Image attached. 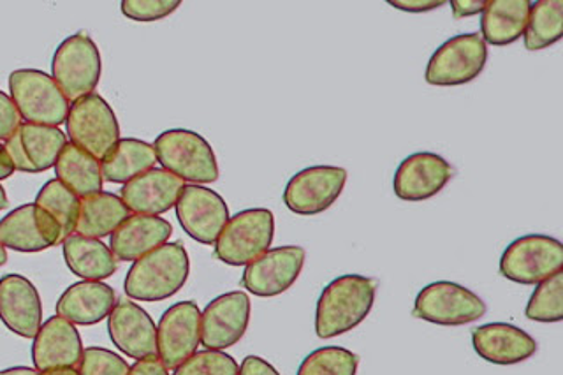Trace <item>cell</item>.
<instances>
[{
    "label": "cell",
    "mask_w": 563,
    "mask_h": 375,
    "mask_svg": "<svg viewBox=\"0 0 563 375\" xmlns=\"http://www.w3.org/2000/svg\"><path fill=\"white\" fill-rule=\"evenodd\" d=\"M377 280L363 275H342L324 287L316 310L319 339L343 335L368 318L374 309Z\"/></svg>",
    "instance_id": "cell-1"
},
{
    "label": "cell",
    "mask_w": 563,
    "mask_h": 375,
    "mask_svg": "<svg viewBox=\"0 0 563 375\" xmlns=\"http://www.w3.org/2000/svg\"><path fill=\"white\" fill-rule=\"evenodd\" d=\"M189 254L184 243H164L134 261L123 287L134 300L163 301L180 291L189 278Z\"/></svg>",
    "instance_id": "cell-2"
},
{
    "label": "cell",
    "mask_w": 563,
    "mask_h": 375,
    "mask_svg": "<svg viewBox=\"0 0 563 375\" xmlns=\"http://www.w3.org/2000/svg\"><path fill=\"white\" fill-rule=\"evenodd\" d=\"M155 155L163 169L184 181L213 184L219 164L210 143L189 129H169L155 140Z\"/></svg>",
    "instance_id": "cell-3"
},
{
    "label": "cell",
    "mask_w": 563,
    "mask_h": 375,
    "mask_svg": "<svg viewBox=\"0 0 563 375\" xmlns=\"http://www.w3.org/2000/svg\"><path fill=\"white\" fill-rule=\"evenodd\" d=\"M275 217L268 208H251L229 219L216 242V257L229 266H246L272 247Z\"/></svg>",
    "instance_id": "cell-4"
},
{
    "label": "cell",
    "mask_w": 563,
    "mask_h": 375,
    "mask_svg": "<svg viewBox=\"0 0 563 375\" xmlns=\"http://www.w3.org/2000/svg\"><path fill=\"white\" fill-rule=\"evenodd\" d=\"M9 92L29 124L57 128L69 115V101L52 76L37 69H18L9 76Z\"/></svg>",
    "instance_id": "cell-5"
},
{
    "label": "cell",
    "mask_w": 563,
    "mask_h": 375,
    "mask_svg": "<svg viewBox=\"0 0 563 375\" xmlns=\"http://www.w3.org/2000/svg\"><path fill=\"white\" fill-rule=\"evenodd\" d=\"M563 268V245L548 234H527L504 251L500 274L516 284L536 286Z\"/></svg>",
    "instance_id": "cell-6"
},
{
    "label": "cell",
    "mask_w": 563,
    "mask_h": 375,
    "mask_svg": "<svg viewBox=\"0 0 563 375\" xmlns=\"http://www.w3.org/2000/svg\"><path fill=\"white\" fill-rule=\"evenodd\" d=\"M101 54L87 34H75L60 43L53 55V80L67 101L90 96L101 80Z\"/></svg>",
    "instance_id": "cell-7"
},
{
    "label": "cell",
    "mask_w": 563,
    "mask_h": 375,
    "mask_svg": "<svg viewBox=\"0 0 563 375\" xmlns=\"http://www.w3.org/2000/svg\"><path fill=\"white\" fill-rule=\"evenodd\" d=\"M66 125L70 143L99 161L104 159L120 140L119 120L99 93L73 102Z\"/></svg>",
    "instance_id": "cell-8"
},
{
    "label": "cell",
    "mask_w": 563,
    "mask_h": 375,
    "mask_svg": "<svg viewBox=\"0 0 563 375\" xmlns=\"http://www.w3.org/2000/svg\"><path fill=\"white\" fill-rule=\"evenodd\" d=\"M488 63V46L479 32L460 34L445 41L444 45L431 55L427 66L428 84L435 87H456L471 84Z\"/></svg>",
    "instance_id": "cell-9"
},
{
    "label": "cell",
    "mask_w": 563,
    "mask_h": 375,
    "mask_svg": "<svg viewBox=\"0 0 563 375\" xmlns=\"http://www.w3.org/2000/svg\"><path fill=\"white\" fill-rule=\"evenodd\" d=\"M486 310V304L471 289L440 280L419 293L413 304V318L440 327H462L484 318Z\"/></svg>",
    "instance_id": "cell-10"
},
{
    "label": "cell",
    "mask_w": 563,
    "mask_h": 375,
    "mask_svg": "<svg viewBox=\"0 0 563 375\" xmlns=\"http://www.w3.org/2000/svg\"><path fill=\"white\" fill-rule=\"evenodd\" d=\"M201 344V310L196 301H180L163 313L157 328V356L175 371L198 353Z\"/></svg>",
    "instance_id": "cell-11"
},
{
    "label": "cell",
    "mask_w": 563,
    "mask_h": 375,
    "mask_svg": "<svg viewBox=\"0 0 563 375\" xmlns=\"http://www.w3.org/2000/svg\"><path fill=\"white\" fill-rule=\"evenodd\" d=\"M347 184V169L340 166H312L296 173L284 190V203L298 216H317L340 198Z\"/></svg>",
    "instance_id": "cell-12"
},
{
    "label": "cell",
    "mask_w": 563,
    "mask_h": 375,
    "mask_svg": "<svg viewBox=\"0 0 563 375\" xmlns=\"http://www.w3.org/2000/svg\"><path fill=\"white\" fill-rule=\"evenodd\" d=\"M176 217L185 233L202 245H213L231 219L224 198L202 186L184 187Z\"/></svg>",
    "instance_id": "cell-13"
},
{
    "label": "cell",
    "mask_w": 563,
    "mask_h": 375,
    "mask_svg": "<svg viewBox=\"0 0 563 375\" xmlns=\"http://www.w3.org/2000/svg\"><path fill=\"white\" fill-rule=\"evenodd\" d=\"M305 249L295 245L264 252L263 256L246 265L242 286L261 298L282 295L298 280L305 266Z\"/></svg>",
    "instance_id": "cell-14"
},
{
    "label": "cell",
    "mask_w": 563,
    "mask_h": 375,
    "mask_svg": "<svg viewBox=\"0 0 563 375\" xmlns=\"http://www.w3.org/2000/svg\"><path fill=\"white\" fill-rule=\"evenodd\" d=\"M251 322V300L243 291L217 296L201 313V344L210 351L233 348Z\"/></svg>",
    "instance_id": "cell-15"
},
{
    "label": "cell",
    "mask_w": 563,
    "mask_h": 375,
    "mask_svg": "<svg viewBox=\"0 0 563 375\" xmlns=\"http://www.w3.org/2000/svg\"><path fill=\"white\" fill-rule=\"evenodd\" d=\"M66 145L67 136L60 129L25 122L5 140L4 148L14 172L43 173L55 168Z\"/></svg>",
    "instance_id": "cell-16"
},
{
    "label": "cell",
    "mask_w": 563,
    "mask_h": 375,
    "mask_svg": "<svg viewBox=\"0 0 563 375\" xmlns=\"http://www.w3.org/2000/svg\"><path fill=\"white\" fill-rule=\"evenodd\" d=\"M0 243L16 252H41L64 243L60 225L37 205H23L0 221Z\"/></svg>",
    "instance_id": "cell-17"
},
{
    "label": "cell",
    "mask_w": 563,
    "mask_h": 375,
    "mask_svg": "<svg viewBox=\"0 0 563 375\" xmlns=\"http://www.w3.org/2000/svg\"><path fill=\"white\" fill-rule=\"evenodd\" d=\"M453 175V166L444 157L418 152L401 161L393 178V189L396 198L404 201H427L442 192Z\"/></svg>",
    "instance_id": "cell-18"
},
{
    "label": "cell",
    "mask_w": 563,
    "mask_h": 375,
    "mask_svg": "<svg viewBox=\"0 0 563 375\" xmlns=\"http://www.w3.org/2000/svg\"><path fill=\"white\" fill-rule=\"evenodd\" d=\"M0 319L23 339H34L43 327V305L34 284L23 275L0 278Z\"/></svg>",
    "instance_id": "cell-19"
},
{
    "label": "cell",
    "mask_w": 563,
    "mask_h": 375,
    "mask_svg": "<svg viewBox=\"0 0 563 375\" xmlns=\"http://www.w3.org/2000/svg\"><path fill=\"white\" fill-rule=\"evenodd\" d=\"M81 354L84 345L79 331L60 316L49 318L34 337L32 362L37 372L76 368L81 362Z\"/></svg>",
    "instance_id": "cell-20"
},
{
    "label": "cell",
    "mask_w": 563,
    "mask_h": 375,
    "mask_svg": "<svg viewBox=\"0 0 563 375\" xmlns=\"http://www.w3.org/2000/svg\"><path fill=\"white\" fill-rule=\"evenodd\" d=\"M111 342L134 360L157 356V327L140 305L120 301L108 319Z\"/></svg>",
    "instance_id": "cell-21"
},
{
    "label": "cell",
    "mask_w": 563,
    "mask_h": 375,
    "mask_svg": "<svg viewBox=\"0 0 563 375\" xmlns=\"http://www.w3.org/2000/svg\"><path fill=\"white\" fill-rule=\"evenodd\" d=\"M184 187L180 178L166 169L154 168L128 181L120 198L131 213L158 217L176 207Z\"/></svg>",
    "instance_id": "cell-22"
},
{
    "label": "cell",
    "mask_w": 563,
    "mask_h": 375,
    "mask_svg": "<svg viewBox=\"0 0 563 375\" xmlns=\"http://www.w3.org/2000/svg\"><path fill=\"white\" fill-rule=\"evenodd\" d=\"M472 345L484 362L518 365L537 353V342L527 331L507 322H489L472 331Z\"/></svg>",
    "instance_id": "cell-23"
},
{
    "label": "cell",
    "mask_w": 563,
    "mask_h": 375,
    "mask_svg": "<svg viewBox=\"0 0 563 375\" xmlns=\"http://www.w3.org/2000/svg\"><path fill=\"white\" fill-rule=\"evenodd\" d=\"M173 225L154 216H131L111 234L110 249L117 261H134L167 243Z\"/></svg>",
    "instance_id": "cell-24"
},
{
    "label": "cell",
    "mask_w": 563,
    "mask_h": 375,
    "mask_svg": "<svg viewBox=\"0 0 563 375\" xmlns=\"http://www.w3.org/2000/svg\"><path fill=\"white\" fill-rule=\"evenodd\" d=\"M117 307L113 287L104 283L84 280L67 287L57 301V316L79 327H92L110 318Z\"/></svg>",
    "instance_id": "cell-25"
},
{
    "label": "cell",
    "mask_w": 563,
    "mask_h": 375,
    "mask_svg": "<svg viewBox=\"0 0 563 375\" xmlns=\"http://www.w3.org/2000/svg\"><path fill=\"white\" fill-rule=\"evenodd\" d=\"M532 2L528 0H489L481 19V37L486 45H512L523 37Z\"/></svg>",
    "instance_id": "cell-26"
},
{
    "label": "cell",
    "mask_w": 563,
    "mask_h": 375,
    "mask_svg": "<svg viewBox=\"0 0 563 375\" xmlns=\"http://www.w3.org/2000/svg\"><path fill=\"white\" fill-rule=\"evenodd\" d=\"M62 245H64V260L70 272L84 280L102 283L119 268L113 252L101 240L87 239L75 233L70 234Z\"/></svg>",
    "instance_id": "cell-27"
},
{
    "label": "cell",
    "mask_w": 563,
    "mask_h": 375,
    "mask_svg": "<svg viewBox=\"0 0 563 375\" xmlns=\"http://www.w3.org/2000/svg\"><path fill=\"white\" fill-rule=\"evenodd\" d=\"M131 217L129 208L122 198L111 192H99L79 199V217L76 234L87 239H104L111 236L114 230Z\"/></svg>",
    "instance_id": "cell-28"
},
{
    "label": "cell",
    "mask_w": 563,
    "mask_h": 375,
    "mask_svg": "<svg viewBox=\"0 0 563 375\" xmlns=\"http://www.w3.org/2000/svg\"><path fill=\"white\" fill-rule=\"evenodd\" d=\"M55 172H57V180L73 190L79 199L102 192L104 177H102L101 161L73 143H67L58 155Z\"/></svg>",
    "instance_id": "cell-29"
},
{
    "label": "cell",
    "mask_w": 563,
    "mask_h": 375,
    "mask_svg": "<svg viewBox=\"0 0 563 375\" xmlns=\"http://www.w3.org/2000/svg\"><path fill=\"white\" fill-rule=\"evenodd\" d=\"M157 163L154 145L123 137L101 161L102 177L111 184H128L143 173L154 169Z\"/></svg>",
    "instance_id": "cell-30"
},
{
    "label": "cell",
    "mask_w": 563,
    "mask_h": 375,
    "mask_svg": "<svg viewBox=\"0 0 563 375\" xmlns=\"http://www.w3.org/2000/svg\"><path fill=\"white\" fill-rule=\"evenodd\" d=\"M563 36V2L562 0H539L530 8L527 31H525V48L528 52H541L556 45Z\"/></svg>",
    "instance_id": "cell-31"
},
{
    "label": "cell",
    "mask_w": 563,
    "mask_h": 375,
    "mask_svg": "<svg viewBox=\"0 0 563 375\" xmlns=\"http://www.w3.org/2000/svg\"><path fill=\"white\" fill-rule=\"evenodd\" d=\"M35 205L55 219L60 225L62 239L66 242L70 234L76 233L79 217V198L67 189L60 180L53 178L41 187Z\"/></svg>",
    "instance_id": "cell-32"
},
{
    "label": "cell",
    "mask_w": 563,
    "mask_h": 375,
    "mask_svg": "<svg viewBox=\"0 0 563 375\" xmlns=\"http://www.w3.org/2000/svg\"><path fill=\"white\" fill-rule=\"evenodd\" d=\"M360 356L339 345L316 349L305 357L298 375H356Z\"/></svg>",
    "instance_id": "cell-33"
},
{
    "label": "cell",
    "mask_w": 563,
    "mask_h": 375,
    "mask_svg": "<svg viewBox=\"0 0 563 375\" xmlns=\"http://www.w3.org/2000/svg\"><path fill=\"white\" fill-rule=\"evenodd\" d=\"M525 316L530 321L560 322L563 319V274L553 275L537 286Z\"/></svg>",
    "instance_id": "cell-34"
},
{
    "label": "cell",
    "mask_w": 563,
    "mask_h": 375,
    "mask_svg": "<svg viewBox=\"0 0 563 375\" xmlns=\"http://www.w3.org/2000/svg\"><path fill=\"white\" fill-rule=\"evenodd\" d=\"M236 360L222 351H199L175 368L173 375H238Z\"/></svg>",
    "instance_id": "cell-35"
},
{
    "label": "cell",
    "mask_w": 563,
    "mask_h": 375,
    "mask_svg": "<svg viewBox=\"0 0 563 375\" xmlns=\"http://www.w3.org/2000/svg\"><path fill=\"white\" fill-rule=\"evenodd\" d=\"M79 375H129L131 366L119 354L104 348L84 349Z\"/></svg>",
    "instance_id": "cell-36"
},
{
    "label": "cell",
    "mask_w": 563,
    "mask_h": 375,
    "mask_svg": "<svg viewBox=\"0 0 563 375\" xmlns=\"http://www.w3.org/2000/svg\"><path fill=\"white\" fill-rule=\"evenodd\" d=\"M120 8L134 22H157L175 13L180 8V0H123Z\"/></svg>",
    "instance_id": "cell-37"
},
{
    "label": "cell",
    "mask_w": 563,
    "mask_h": 375,
    "mask_svg": "<svg viewBox=\"0 0 563 375\" xmlns=\"http://www.w3.org/2000/svg\"><path fill=\"white\" fill-rule=\"evenodd\" d=\"M20 125H22V115H20L16 104L11 96L0 90V140L5 142L9 136H13Z\"/></svg>",
    "instance_id": "cell-38"
},
{
    "label": "cell",
    "mask_w": 563,
    "mask_h": 375,
    "mask_svg": "<svg viewBox=\"0 0 563 375\" xmlns=\"http://www.w3.org/2000/svg\"><path fill=\"white\" fill-rule=\"evenodd\" d=\"M444 0H389V5L407 13H422L442 8Z\"/></svg>",
    "instance_id": "cell-39"
},
{
    "label": "cell",
    "mask_w": 563,
    "mask_h": 375,
    "mask_svg": "<svg viewBox=\"0 0 563 375\" xmlns=\"http://www.w3.org/2000/svg\"><path fill=\"white\" fill-rule=\"evenodd\" d=\"M238 375H280L275 366L260 356H246L240 365Z\"/></svg>",
    "instance_id": "cell-40"
},
{
    "label": "cell",
    "mask_w": 563,
    "mask_h": 375,
    "mask_svg": "<svg viewBox=\"0 0 563 375\" xmlns=\"http://www.w3.org/2000/svg\"><path fill=\"white\" fill-rule=\"evenodd\" d=\"M484 8H486V0H453L451 2V10L456 20L483 13Z\"/></svg>",
    "instance_id": "cell-41"
},
{
    "label": "cell",
    "mask_w": 563,
    "mask_h": 375,
    "mask_svg": "<svg viewBox=\"0 0 563 375\" xmlns=\"http://www.w3.org/2000/svg\"><path fill=\"white\" fill-rule=\"evenodd\" d=\"M129 375H169L167 374L166 366L158 360V356L145 357V360H137L131 366Z\"/></svg>",
    "instance_id": "cell-42"
},
{
    "label": "cell",
    "mask_w": 563,
    "mask_h": 375,
    "mask_svg": "<svg viewBox=\"0 0 563 375\" xmlns=\"http://www.w3.org/2000/svg\"><path fill=\"white\" fill-rule=\"evenodd\" d=\"M14 173L13 163L9 159L8 152H5L4 145H0V180L11 177Z\"/></svg>",
    "instance_id": "cell-43"
},
{
    "label": "cell",
    "mask_w": 563,
    "mask_h": 375,
    "mask_svg": "<svg viewBox=\"0 0 563 375\" xmlns=\"http://www.w3.org/2000/svg\"><path fill=\"white\" fill-rule=\"evenodd\" d=\"M40 372L35 368H29V366H13V368H5L0 371V375H37Z\"/></svg>",
    "instance_id": "cell-44"
},
{
    "label": "cell",
    "mask_w": 563,
    "mask_h": 375,
    "mask_svg": "<svg viewBox=\"0 0 563 375\" xmlns=\"http://www.w3.org/2000/svg\"><path fill=\"white\" fill-rule=\"evenodd\" d=\"M37 375H79L76 368H58V371L40 372Z\"/></svg>",
    "instance_id": "cell-45"
},
{
    "label": "cell",
    "mask_w": 563,
    "mask_h": 375,
    "mask_svg": "<svg viewBox=\"0 0 563 375\" xmlns=\"http://www.w3.org/2000/svg\"><path fill=\"white\" fill-rule=\"evenodd\" d=\"M8 196H5L4 187L0 186V212L4 210L5 207H8Z\"/></svg>",
    "instance_id": "cell-46"
},
{
    "label": "cell",
    "mask_w": 563,
    "mask_h": 375,
    "mask_svg": "<svg viewBox=\"0 0 563 375\" xmlns=\"http://www.w3.org/2000/svg\"><path fill=\"white\" fill-rule=\"evenodd\" d=\"M5 261H8V252H5L4 245L0 243V266L5 265Z\"/></svg>",
    "instance_id": "cell-47"
}]
</instances>
